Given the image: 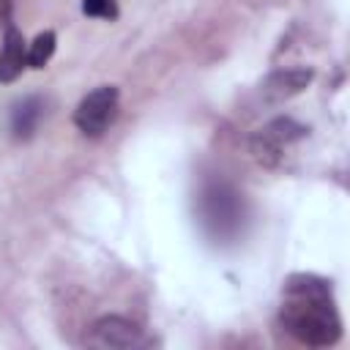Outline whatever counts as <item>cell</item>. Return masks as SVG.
<instances>
[{
    "instance_id": "obj_8",
    "label": "cell",
    "mask_w": 350,
    "mask_h": 350,
    "mask_svg": "<svg viewBox=\"0 0 350 350\" xmlns=\"http://www.w3.org/2000/svg\"><path fill=\"white\" fill-rule=\"evenodd\" d=\"M41 115H44V101H41L38 96L22 98V101L14 107V112H11V131H14V137H16V139H27V137L36 131Z\"/></svg>"
},
{
    "instance_id": "obj_3",
    "label": "cell",
    "mask_w": 350,
    "mask_h": 350,
    "mask_svg": "<svg viewBox=\"0 0 350 350\" xmlns=\"http://www.w3.org/2000/svg\"><path fill=\"white\" fill-rule=\"evenodd\" d=\"M118 101H120V93L115 85H101L90 90L74 112L77 129L85 137H101L118 118Z\"/></svg>"
},
{
    "instance_id": "obj_10",
    "label": "cell",
    "mask_w": 350,
    "mask_h": 350,
    "mask_svg": "<svg viewBox=\"0 0 350 350\" xmlns=\"http://www.w3.org/2000/svg\"><path fill=\"white\" fill-rule=\"evenodd\" d=\"M82 14L85 16H98V19H118V3L115 0H82Z\"/></svg>"
},
{
    "instance_id": "obj_4",
    "label": "cell",
    "mask_w": 350,
    "mask_h": 350,
    "mask_svg": "<svg viewBox=\"0 0 350 350\" xmlns=\"http://www.w3.org/2000/svg\"><path fill=\"white\" fill-rule=\"evenodd\" d=\"M304 134H306V129L301 123H295L293 118H276L252 137V153L260 164L273 167V164H279L284 148L298 142Z\"/></svg>"
},
{
    "instance_id": "obj_7",
    "label": "cell",
    "mask_w": 350,
    "mask_h": 350,
    "mask_svg": "<svg viewBox=\"0 0 350 350\" xmlns=\"http://www.w3.org/2000/svg\"><path fill=\"white\" fill-rule=\"evenodd\" d=\"M312 82V68H287V71H273L262 82V96L268 101H282L295 93H301Z\"/></svg>"
},
{
    "instance_id": "obj_1",
    "label": "cell",
    "mask_w": 350,
    "mask_h": 350,
    "mask_svg": "<svg viewBox=\"0 0 350 350\" xmlns=\"http://www.w3.org/2000/svg\"><path fill=\"white\" fill-rule=\"evenodd\" d=\"M279 325L295 342L328 347L342 336V323L334 306L331 284L314 273H293L282 284Z\"/></svg>"
},
{
    "instance_id": "obj_6",
    "label": "cell",
    "mask_w": 350,
    "mask_h": 350,
    "mask_svg": "<svg viewBox=\"0 0 350 350\" xmlns=\"http://www.w3.org/2000/svg\"><path fill=\"white\" fill-rule=\"evenodd\" d=\"M27 66V46L16 25L5 22V36H3V49H0V82L8 85L14 82Z\"/></svg>"
},
{
    "instance_id": "obj_2",
    "label": "cell",
    "mask_w": 350,
    "mask_h": 350,
    "mask_svg": "<svg viewBox=\"0 0 350 350\" xmlns=\"http://www.w3.org/2000/svg\"><path fill=\"white\" fill-rule=\"evenodd\" d=\"M200 216L205 230L213 238H232L238 235L241 224H243V202L238 197L235 189H230L227 183H208L205 191L200 194Z\"/></svg>"
},
{
    "instance_id": "obj_9",
    "label": "cell",
    "mask_w": 350,
    "mask_h": 350,
    "mask_svg": "<svg viewBox=\"0 0 350 350\" xmlns=\"http://www.w3.org/2000/svg\"><path fill=\"white\" fill-rule=\"evenodd\" d=\"M55 44H57V38H55L52 30L38 33V36L33 38V44L27 46V66H30V68H44V66L49 63V57L55 55Z\"/></svg>"
},
{
    "instance_id": "obj_5",
    "label": "cell",
    "mask_w": 350,
    "mask_h": 350,
    "mask_svg": "<svg viewBox=\"0 0 350 350\" xmlns=\"http://www.w3.org/2000/svg\"><path fill=\"white\" fill-rule=\"evenodd\" d=\"M85 342L90 347H137L145 342L142 336V328L134 325L131 320L126 317H101L90 325V334L85 336Z\"/></svg>"
}]
</instances>
